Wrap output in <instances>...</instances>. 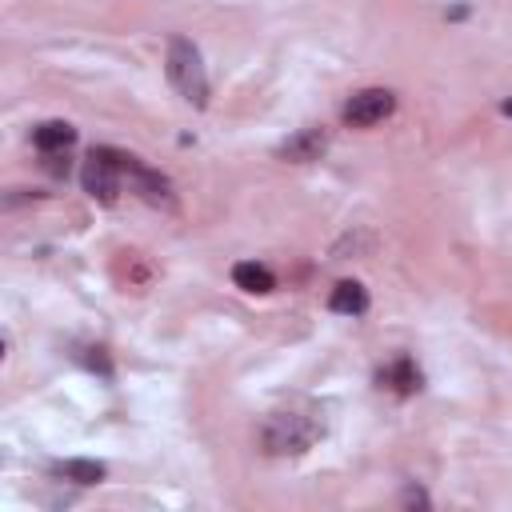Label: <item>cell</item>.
<instances>
[{
    "label": "cell",
    "mask_w": 512,
    "mask_h": 512,
    "mask_svg": "<svg viewBox=\"0 0 512 512\" xmlns=\"http://www.w3.org/2000/svg\"><path fill=\"white\" fill-rule=\"evenodd\" d=\"M316 436H320V424L304 412H272L260 432V440L272 456H296V452L312 448Z\"/></svg>",
    "instance_id": "cell-2"
},
{
    "label": "cell",
    "mask_w": 512,
    "mask_h": 512,
    "mask_svg": "<svg viewBox=\"0 0 512 512\" xmlns=\"http://www.w3.org/2000/svg\"><path fill=\"white\" fill-rule=\"evenodd\" d=\"M232 280H236V288H244V292H272V288H276V276H272L264 264H256V260L236 264V268H232Z\"/></svg>",
    "instance_id": "cell-10"
},
{
    "label": "cell",
    "mask_w": 512,
    "mask_h": 512,
    "mask_svg": "<svg viewBox=\"0 0 512 512\" xmlns=\"http://www.w3.org/2000/svg\"><path fill=\"white\" fill-rule=\"evenodd\" d=\"M72 140H76V128L64 124V120H44V124L32 128V144H36L40 152H68Z\"/></svg>",
    "instance_id": "cell-8"
},
{
    "label": "cell",
    "mask_w": 512,
    "mask_h": 512,
    "mask_svg": "<svg viewBox=\"0 0 512 512\" xmlns=\"http://www.w3.org/2000/svg\"><path fill=\"white\" fill-rule=\"evenodd\" d=\"M56 476H64L72 484H100L104 464L100 460H64V464H56Z\"/></svg>",
    "instance_id": "cell-11"
},
{
    "label": "cell",
    "mask_w": 512,
    "mask_h": 512,
    "mask_svg": "<svg viewBox=\"0 0 512 512\" xmlns=\"http://www.w3.org/2000/svg\"><path fill=\"white\" fill-rule=\"evenodd\" d=\"M44 160H48V172H52V176H64V172H68L64 152H44Z\"/></svg>",
    "instance_id": "cell-12"
},
{
    "label": "cell",
    "mask_w": 512,
    "mask_h": 512,
    "mask_svg": "<svg viewBox=\"0 0 512 512\" xmlns=\"http://www.w3.org/2000/svg\"><path fill=\"white\" fill-rule=\"evenodd\" d=\"M124 176H128L132 192H140L148 204H172V184H168V176H160L156 168L140 164L136 156H124Z\"/></svg>",
    "instance_id": "cell-5"
},
{
    "label": "cell",
    "mask_w": 512,
    "mask_h": 512,
    "mask_svg": "<svg viewBox=\"0 0 512 512\" xmlns=\"http://www.w3.org/2000/svg\"><path fill=\"white\" fill-rule=\"evenodd\" d=\"M500 112H508V116H512V100H504V104H500Z\"/></svg>",
    "instance_id": "cell-14"
},
{
    "label": "cell",
    "mask_w": 512,
    "mask_h": 512,
    "mask_svg": "<svg viewBox=\"0 0 512 512\" xmlns=\"http://www.w3.org/2000/svg\"><path fill=\"white\" fill-rule=\"evenodd\" d=\"M376 380H380V388H388V392H396V396H412V392L420 388V368H416L408 356H396L392 364H384V368L376 372Z\"/></svg>",
    "instance_id": "cell-7"
},
{
    "label": "cell",
    "mask_w": 512,
    "mask_h": 512,
    "mask_svg": "<svg viewBox=\"0 0 512 512\" xmlns=\"http://www.w3.org/2000/svg\"><path fill=\"white\" fill-rule=\"evenodd\" d=\"M392 108H396V96H392L388 88H360V92H352V96L344 100L340 116H344V124H352V128H372V124H380L384 116H392Z\"/></svg>",
    "instance_id": "cell-4"
},
{
    "label": "cell",
    "mask_w": 512,
    "mask_h": 512,
    "mask_svg": "<svg viewBox=\"0 0 512 512\" xmlns=\"http://www.w3.org/2000/svg\"><path fill=\"white\" fill-rule=\"evenodd\" d=\"M328 308L340 312V316H360V312L368 308V292H364V284H356V280H340V284L332 288V296H328Z\"/></svg>",
    "instance_id": "cell-9"
},
{
    "label": "cell",
    "mask_w": 512,
    "mask_h": 512,
    "mask_svg": "<svg viewBox=\"0 0 512 512\" xmlns=\"http://www.w3.org/2000/svg\"><path fill=\"white\" fill-rule=\"evenodd\" d=\"M164 68H168L172 88H176L192 108H204V104H208V72H204L200 48H196L188 36H172V40H168Z\"/></svg>",
    "instance_id": "cell-1"
},
{
    "label": "cell",
    "mask_w": 512,
    "mask_h": 512,
    "mask_svg": "<svg viewBox=\"0 0 512 512\" xmlns=\"http://www.w3.org/2000/svg\"><path fill=\"white\" fill-rule=\"evenodd\" d=\"M120 176H124V152H116V148H92L88 160H84L80 184H84V192L92 200L112 204L120 196Z\"/></svg>",
    "instance_id": "cell-3"
},
{
    "label": "cell",
    "mask_w": 512,
    "mask_h": 512,
    "mask_svg": "<svg viewBox=\"0 0 512 512\" xmlns=\"http://www.w3.org/2000/svg\"><path fill=\"white\" fill-rule=\"evenodd\" d=\"M404 500H408V504H428V496H424V492H416V488H408V492H404Z\"/></svg>",
    "instance_id": "cell-13"
},
{
    "label": "cell",
    "mask_w": 512,
    "mask_h": 512,
    "mask_svg": "<svg viewBox=\"0 0 512 512\" xmlns=\"http://www.w3.org/2000/svg\"><path fill=\"white\" fill-rule=\"evenodd\" d=\"M324 148H328V132L324 128H300L296 136H288L276 148V156L280 160H292V164H308V160H320Z\"/></svg>",
    "instance_id": "cell-6"
}]
</instances>
